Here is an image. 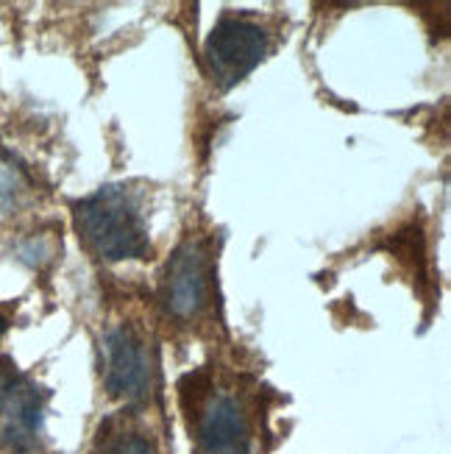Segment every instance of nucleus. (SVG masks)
Returning <instances> with one entry per match:
<instances>
[{
    "instance_id": "4",
    "label": "nucleus",
    "mask_w": 451,
    "mask_h": 454,
    "mask_svg": "<svg viewBox=\"0 0 451 454\" xmlns=\"http://www.w3.org/2000/svg\"><path fill=\"white\" fill-rule=\"evenodd\" d=\"M209 279H212V265L204 243L187 240L173 254L165 273L162 301L167 312L175 315V318H192V315H198L209 299Z\"/></svg>"
},
{
    "instance_id": "7",
    "label": "nucleus",
    "mask_w": 451,
    "mask_h": 454,
    "mask_svg": "<svg viewBox=\"0 0 451 454\" xmlns=\"http://www.w3.org/2000/svg\"><path fill=\"white\" fill-rule=\"evenodd\" d=\"M95 454H156L153 443L148 438H143L140 432H131V429H114L106 432L97 443Z\"/></svg>"
},
{
    "instance_id": "5",
    "label": "nucleus",
    "mask_w": 451,
    "mask_h": 454,
    "mask_svg": "<svg viewBox=\"0 0 451 454\" xmlns=\"http://www.w3.org/2000/svg\"><path fill=\"white\" fill-rule=\"evenodd\" d=\"M106 387L123 402H143L151 390V354L145 340L131 326H117L106 334Z\"/></svg>"
},
{
    "instance_id": "3",
    "label": "nucleus",
    "mask_w": 451,
    "mask_h": 454,
    "mask_svg": "<svg viewBox=\"0 0 451 454\" xmlns=\"http://www.w3.org/2000/svg\"><path fill=\"white\" fill-rule=\"evenodd\" d=\"M43 432V393L9 360H0V438L17 454H34Z\"/></svg>"
},
{
    "instance_id": "2",
    "label": "nucleus",
    "mask_w": 451,
    "mask_h": 454,
    "mask_svg": "<svg viewBox=\"0 0 451 454\" xmlns=\"http://www.w3.org/2000/svg\"><path fill=\"white\" fill-rule=\"evenodd\" d=\"M270 39L268 31L251 17L240 14H223L218 26L212 28L204 45V56L212 78L223 90L234 87L237 82L257 67L268 56Z\"/></svg>"
},
{
    "instance_id": "1",
    "label": "nucleus",
    "mask_w": 451,
    "mask_h": 454,
    "mask_svg": "<svg viewBox=\"0 0 451 454\" xmlns=\"http://www.w3.org/2000/svg\"><path fill=\"white\" fill-rule=\"evenodd\" d=\"M75 229L84 246L106 262L143 260L151 251L145 218L126 187H104L78 201Z\"/></svg>"
},
{
    "instance_id": "6",
    "label": "nucleus",
    "mask_w": 451,
    "mask_h": 454,
    "mask_svg": "<svg viewBox=\"0 0 451 454\" xmlns=\"http://www.w3.org/2000/svg\"><path fill=\"white\" fill-rule=\"evenodd\" d=\"M248 421L231 396H214L198 421L201 454H248Z\"/></svg>"
}]
</instances>
